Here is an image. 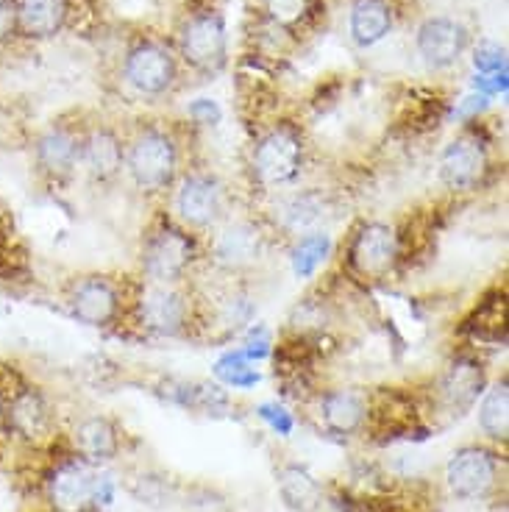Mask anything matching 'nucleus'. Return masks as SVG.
<instances>
[{
    "label": "nucleus",
    "instance_id": "obj_14",
    "mask_svg": "<svg viewBox=\"0 0 509 512\" xmlns=\"http://www.w3.org/2000/svg\"><path fill=\"white\" fill-rule=\"evenodd\" d=\"M265 254V234L251 220H234L226 223L215 234L212 256L220 268L242 270L256 265Z\"/></svg>",
    "mask_w": 509,
    "mask_h": 512
},
{
    "label": "nucleus",
    "instance_id": "obj_28",
    "mask_svg": "<svg viewBox=\"0 0 509 512\" xmlns=\"http://www.w3.org/2000/svg\"><path fill=\"white\" fill-rule=\"evenodd\" d=\"M309 3L312 0H265L268 6V14L273 17V23L279 26H298L309 14Z\"/></svg>",
    "mask_w": 509,
    "mask_h": 512
},
{
    "label": "nucleus",
    "instance_id": "obj_21",
    "mask_svg": "<svg viewBox=\"0 0 509 512\" xmlns=\"http://www.w3.org/2000/svg\"><path fill=\"white\" fill-rule=\"evenodd\" d=\"M81 165L95 181H112L126 165V151L115 131L95 128L81 140Z\"/></svg>",
    "mask_w": 509,
    "mask_h": 512
},
{
    "label": "nucleus",
    "instance_id": "obj_19",
    "mask_svg": "<svg viewBox=\"0 0 509 512\" xmlns=\"http://www.w3.org/2000/svg\"><path fill=\"white\" fill-rule=\"evenodd\" d=\"M70 0H14V34L51 39L67 23Z\"/></svg>",
    "mask_w": 509,
    "mask_h": 512
},
{
    "label": "nucleus",
    "instance_id": "obj_35",
    "mask_svg": "<svg viewBox=\"0 0 509 512\" xmlns=\"http://www.w3.org/2000/svg\"><path fill=\"white\" fill-rule=\"evenodd\" d=\"M6 396H9V390L0 382V435H3V423H6Z\"/></svg>",
    "mask_w": 509,
    "mask_h": 512
},
{
    "label": "nucleus",
    "instance_id": "obj_33",
    "mask_svg": "<svg viewBox=\"0 0 509 512\" xmlns=\"http://www.w3.org/2000/svg\"><path fill=\"white\" fill-rule=\"evenodd\" d=\"M473 84H476V90H482V95L507 92V70H498V73H479Z\"/></svg>",
    "mask_w": 509,
    "mask_h": 512
},
{
    "label": "nucleus",
    "instance_id": "obj_27",
    "mask_svg": "<svg viewBox=\"0 0 509 512\" xmlns=\"http://www.w3.org/2000/svg\"><path fill=\"white\" fill-rule=\"evenodd\" d=\"M215 376L223 384L229 387H237V390H251L256 382H259V371L254 368V362L240 351H229L215 362Z\"/></svg>",
    "mask_w": 509,
    "mask_h": 512
},
{
    "label": "nucleus",
    "instance_id": "obj_24",
    "mask_svg": "<svg viewBox=\"0 0 509 512\" xmlns=\"http://www.w3.org/2000/svg\"><path fill=\"white\" fill-rule=\"evenodd\" d=\"M279 493L293 512H315L323 504V487L301 465H284L281 468Z\"/></svg>",
    "mask_w": 509,
    "mask_h": 512
},
{
    "label": "nucleus",
    "instance_id": "obj_34",
    "mask_svg": "<svg viewBox=\"0 0 509 512\" xmlns=\"http://www.w3.org/2000/svg\"><path fill=\"white\" fill-rule=\"evenodd\" d=\"M14 34V0H0V39Z\"/></svg>",
    "mask_w": 509,
    "mask_h": 512
},
{
    "label": "nucleus",
    "instance_id": "obj_7",
    "mask_svg": "<svg viewBox=\"0 0 509 512\" xmlns=\"http://www.w3.org/2000/svg\"><path fill=\"white\" fill-rule=\"evenodd\" d=\"M184 229H212L226 215V190L212 173H187L173 198Z\"/></svg>",
    "mask_w": 509,
    "mask_h": 512
},
{
    "label": "nucleus",
    "instance_id": "obj_29",
    "mask_svg": "<svg viewBox=\"0 0 509 512\" xmlns=\"http://www.w3.org/2000/svg\"><path fill=\"white\" fill-rule=\"evenodd\" d=\"M256 415H259L262 421L268 423V426L273 429V432H276V435H281V437L293 435V429H295L293 415L284 410L281 404H259V407H256Z\"/></svg>",
    "mask_w": 509,
    "mask_h": 512
},
{
    "label": "nucleus",
    "instance_id": "obj_11",
    "mask_svg": "<svg viewBox=\"0 0 509 512\" xmlns=\"http://www.w3.org/2000/svg\"><path fill=\"white\" fill-rule=\"evenodd\" d=\"M67 307L78 323L101 329L120 315V293H117L115 282H109L103 276H87L70 287Z\"/></svg>",
    "mask_w": 509,
    "mask_h": 512
},
{
    "label": "nucleus",
    "instance_id": "obj_15",
    "mask_svg": "<svg viewBox=\"0 0 509 512\" xmlns=\"http://www.w3.org/2000/svg\"><path fill=\"white\" fill-rule=\"evenodd\" d=\"M351 265L362 276H382L393 268L395 256H398V234L387 223H365L354 234L351 248Z\"/></svg>",
    "mask_w": 509,
    "mask_h": 512
},
{
    "label": "nucleus",
    "instance_id": "obj_13",
    "mask_svg": "<svg viewBox=\"0 0 509 512\" xmlns=\"http://www.w3.org/2000/svg\"><path fill=\"white\" fill-rule=\"evenodd\" d=\"M418 53L432 70H446L459 62L468 48V31L451 17H429L418 28Z\"/></svg>",
    "mask_w": 509,
    "mask_h": 512
},
{
    "label": "nucleus",
    "instance_id": "obj_17",
    "mask_svg": "<svg viewBox=\"0 0 509 512\" xmlns=\"http://www.w3.org/2000/svg\"><path fill=\"white\" fill-rule=\"evenodd\" d=\"M484 393V371L476 359H457L437 387V404L451 418L468 412Z\"/></svg>",
    "mask_w": 509,
    "mask_h": 512
},
{
    "label": "nucleus",
    "instance_id": "obj_32",
    "mask_svg": "<svg viewBox=\"0 0 509 512\" xmlns=\"http://www.w3.org/2000/svg\"><path fill=\"white\" fill-rule=\"evenodd\" d=\"M190 117L201 126H215V123H220L223 112L212 98H198V101L190 103Z\"/></svg>",
    "mask_w": 509,
    "mask_h": 512
},
{
    "label": "nucleus",
    "instance_id": "obj_22",
    "mask_svg": "<svg viewBox=\"0 0 509 512\" xmlns=\"http://www.w3.org/2000/svg\"><path fill=\"white\" fill-rule=\"evenodd\" d=\"M73 448L81 460L92 462L98 468L103 462H112L120 454V435H117L115 423L101 415L84 418L73 432Z\"/></svg>",
    "mask_w": 509,
    "mask_h": 512
},
{
    "label": "nucleus",
    "instance_id": "obj_2",
    "mask_svg": "<svg viewBox=\"0 0 509 512\" xmlns=\"http://www.w3.org/2000/svg\"><path fill=\"white\" fill-rule=\"evenodd\" d=\"M98 482L101 468L73 451L53 462L42 485L51 512H90L98 507Z\"/></svg>",
    "mask_w": 509,
    "mask_h": 512
},
{
    "label": "nucleus",
    "instance_id": "obj_16",
    "mask_svg": "<svg viewBox=\"0 0 509 512\" xmlns=\"http://www.w3.org/2000/svg\"><path fill=\"white\" fill-rule=\"evenodd\" d=\"M34 162L39 173L48 179H70L81 165V140L62 126L48 128L34 142Z\"/></svg>",
    "mask_w": 509,
    "mask_h": 512
},
{
    "label": "nucleus",
    "instance_id": "obj_4",
    "mask_svg": "<svg viewBox=\"0 0 509 512\" xmlns=\"http://www.w3.org/2000/svg\"><path fill=\"white\" fill-rule=\"evenodd\" d=\"M195 259V243L187 229L179 226H159L148 234L142 245V273L153 284H176L190 270Z\"/></svg>",
    "mask_w": 509,
    "mask_h": 512
},
{
    "label": "nucleus",
    "instance_id": "obj_10",
    "mask_svg": "<svg viewBox=\"0 0 509 512\" xmlns=\"http://www.w3.org/2000/svg\"><path fill=\"white\" fill-rule=\"evenodd\" d=\"M487 165L490 162L482 140L473 134H462L440 156V181L454 192L476 190L487 176Z\"/></svg>",
    "mask_w": 509,
    "mask_h": 512
},
{
    "label": "nucleus",
    "instance_id": "obj_25",
    "mask_svg": "<svg viewBox=\"0 0 509 512\" xmlns=\"http://www.w3.org/2000/svg\"><path fill=\"white\" fill-rule=\"evenodd\" d=\"M331 254V234L329 231H309L295 237L293 251H290V265L298 279H312L320 270V265L329 259Z\"/></svg>",
    "mask_w": 509,
    "mask_h": 512
},
{
    "label": "nucleus",
    "instance_id": "obj_18",
    "mask_svg": "<svg viewBox=\"0 0 509 512\" xmlns=\"http://www.w3.org/2000/svg\"><path fill=\"white\" fill-rule=\"evenodd\" d=\"M318 415L331 435H359L368 426V398L359 396L357 390H329L320 396Z\"/></svg>",
    "mask_w": 509,
    "mask_h": 512
},
{
    "label": "nucleus",
    "instance_id": "obj_26",
    "mask_svg": "<svg viewBox=\"0 0 509 512\" xmlns=\"http://www.w3.org/2000/svg\"><path fill=\"white\" fill-rule=\"evenodd\" d=\"M479 429L484 437L507 443L509 437V390L507 382L493 384L479 404Z\"/></svg>",
    "mask_w": 509,
    "mask_h": 512
},
{
    "label": "nucleus",
    "instance_id": "obj_12",
    "mask_svg": "<svg viewBox=\"0 0 509 512\" xmlns=\"http://www.w3.org/2000/svg\"><path fill=\"white\" fill-rule=\"evenodd\" d=\"M184 59L201 70H215L226 59V23L215 12L195 14L181 31Z\"/></svg>",
    "mask_w": 509,
    "mask_h": 512
},
{
    "label": "nucleus",
    "instance_id": "obj_3",
    "mask_svg": "<svg viewBox=\"0 0 509 512\" xmlns=\"http://www.w3.org/2000/svg\"><path fill=\"white\" fill-rule=\"evenodd\" d=\"M301 165H304V140L290 126L268 131L256 142L251 154V173L268 190L293 184L301 176Z\"/></svg>",
    "mask_w": 509,
    "mask_h": 512
},
{
    "label": "nucleus",
    "instance_id": "obj_6",
    "mask_svg": "<svg viewBox=\"0 0 509 512\" xmlns=\"http://www.w3.org/2000/svg\"><path fill=\"white\" fill-rule=\"evenodd\" d=\"M498 485L496 451L484 446H462L446 462L448 493L459 501L487 499Z\"/></svg>",
    "mask_w": 509,
    "mask_h": 512
},
{
    "label": "nucleus",
    "instance_id": "obj_5",
    "mask_svg": "<svg viewBox=\"0 0 509 512\" xmlns=\"http://www.w3.org/2000/svg\"><path fill=\"white\" fill-rule=\"evenodd\" d=\"M3 432H9L26 446H45L56 435V412L37 387L17 384L6 396Z\"/></svg>",
    "mask_w": 509,
    "mask_h": 512
},
{
    "label": "nucleus",
    "instance_id": "obj_23",
    "mask_svg": "<svg viewBox=\"0 0 509 512\" xmlns=\"http://www.w3.org/2000/svg\"><path fill=\"white\" fill-rule=\"evenodd\" d=\"M393 28V12L387 0H354L351 6V39L359 48H373Z\"/></svg>",
    "mask_w": 509,
    "mask_h": 512
},
{
    "label": "nucleus",
    "instance_id": "obj_1",
    "mask_svg": "<svg viewBox=\"0 0 509 512\" xmlns=\"http://www.w3.org/2000/svg\"><path fill=\"white\" fill-rule=\"evenodd\" d=\"M126 170L142 192L167 190L179 173V148L167 131L145 128L126 151Z\"/></svg>",
    "mask_w": 509,
    "mask_h": 512
},
{
    "label": "nucleus",
    "instance_id": "obj_30",
    "mask_svg": "<svg viewBox=\"0 0 509 512\" xmlns=\"http://www.w3.org/2000/svg\"><path fill=\"white\" fill-rule=\"evenodd\" d=\"M242 354L251 359V362L268 359L270 354H273V340H270L268 329H254V332L248 334V340H245V348H242Z\"/></svg>",
    "mask_w": 509,
    "mask_h": 512
},
{
    "label": "nucleus",
    "instance_id": "obj_20",
    "mask_svg": "<svg viewBox=\"0 0 509 512\" xmlns=\"http://www.w3.org/2000/svg\"><path fill=\"white\" fill-rule=\"evenodd\" d=\"M326 209L329 206H326V198L320 192H293L273 206V220L281 231L301 237L309 231L323 229Z\"/></svg>",
    "mask_w": 509,
    "mask_h": 512
},
{
    "label": "nucleus",
    "instance_id": "obj_8",
    "mask_svg": "<svg viewBox=\"0 0 509 512\" xmlns=\"http://www.w3.org/2000/svg\"><path fill=\"white\" fill-rule=\"evenodd\" d=\"M137 318L145 332L176 337L190 326V301L173 284L148 282L137 301Z\"/></svg>",
    "mask_w": 509,
    "mask_h": 512
},
{
    "label": "nucleus",
    "instance_id": "obj_9",
    "mask_svg": "<svg viewBox=\"0 0 509 512\" xmlns=\"http://www.w3.org/2000/svg\"><path fill=\"white\" fill-rule=\"evenodd\" d=\"M126 81L140 95H162L176 81V62L167 48L156 42H140L126 56Z\"/></svg>",
    "mask_w": 509,
    "mask_h": 512
},
{
    "label": "nucleus",
    "instance_id": "obj_31",
    "mask_svg": "<svg viewBox=\"0 0 509 512\" xmlns=\"http://www.w3.org/2000/svg\"><path fill=\"white\" fill-rule=\"evenodd\" d=\"M473 64L479 73H498V70H507V59H504V51L498 45H484L473 56Z\"/></svg>",
    "mask_w": 509,
    "mask_h": 512
}]
</instances>
